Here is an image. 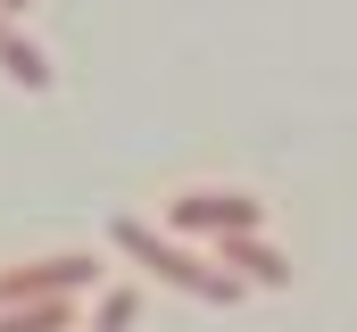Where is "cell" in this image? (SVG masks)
Returning a JSON list of instances; mask_svg holds the SVG:
<instances>
[{"instance_id":"obj_4","label":"cell","mask_w":357,"mask_h":332,"mask_svg":"<svg viewBox=\"0 0 357 332\" xmlns=\"http://www.w3.org/2000/svg\"><path fill=\"white\" fill-rule=\"evenodd\" d=\"M208 266H225L241 291H250V282H258V291H291V257H282V249H266L258 233H225Z\"/></svg>"},{"instance_id":"obj_9","label":"cell","mask_w":357,"mask_h":332,"mask_svg":"<svg viewBox=\"0 0 357 332\" xmlns=\"http://www.w3.org/2000/svg\"><path fill=\"white\" fill-rule=\"evenodd\" d=\"M0 33H8V17H0Z\"/></svg>"},{"instance_id":"obj_1","label":"cell","mask_w":357,"mask_h":332,"mask_svg":"<svg viewBox=\"0 0 357 332\" xmlns=\"http://www.w3.org/2000/svg\"><path fill=\"white\" fill-rule=\"evenodd\" d=\"M108 241L125 249L133 266H150V274H158L167 291H191V299H208V308H233V299H241V282H233L225 266H208L199 249L167 241V233H150L142 216H116V225H108Z\"/></svg>"},{"instance_id":"obj_3","label":"cell","mask_w":357,"mask_h":332,"mask_svg":"<svg viewBox=\"0 0 357 332\" xmlns=\"http://www.w3.org/2000/svg\"><path fill=\"white\" fill-rule=\"evenodd\" d=\"M100 282V257L67 249V257H42V266H8L0 274V308H25V299H75Z\"/></svg>"},{"instance_id":"obj_2","label":"cell","mask_w":357,"mask_h":332,"mask_svg":"<svg viewBox=\"0 0 357 332\" xmlns=\"http://www.w3.org/2000/svg\"><path fill=\"white\" fill-rule=\"evenodd\" d=\"M167 225H175V233H199V241L258 233V225H266V199H250V191H175V199H167Z\"/></svg>"},{"instance_id":"obj_5","label":"cell","mask_w":357,"mask_h":332,"mask_svg":"<svg viewBox=\"0 0 357 332\" xmlns=\"http://www.w3.org/2000/svg\"><path fill=\"white\" fill-rule=\"evenodd\" d=\"M0 332H75V299H25V308H0Z\"/></svg>"},{"instance_id":"obj_8","label":"cell","mask_w":357,"mask_h":332,"mask_svg":"<svg viewBox=\"0 0 357 332\" xmlns=\"http://www.w3.org/2000/svg\"><path fill=\"white\" fill-rule=\"evenodd\" d=\"M25 8H33V0H0V17H25Z\"/></svg>"},{"instance_id":"obj_7","label":"cell","mask_w":357,"mask_h":332,"mask_svg":"<svg viewBox=\"0 0 357 332\" xmlns=\"http://www.w3.org/2000/svg\"><path fill=\"white\" fill-rule=\"evenodd\" d=\"M133 316H142V299H133V291H108L100 316H91V332H133Z\"/></svg>"},{"instance_id":"obj_6","label":"cell","mask_w":357,"mask_h":332,"mask_svg":"<svg viewBox=\"0 0 357 332\" xmlns=\"http://www.w3.org/2000/svg\"><path fill=\"white\" fill-rule=\"evenodd\" d=\"M0 67H8V83H25V91H50V59L25 33H0Z\"/></svg>"}]
</instances>
